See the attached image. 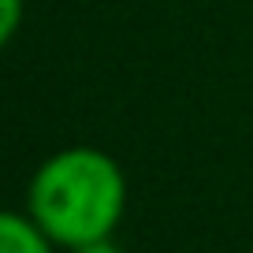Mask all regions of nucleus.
Listing matches in <instances>:
<instances>
[{
    "label": "nucleus",
    "mask_w": 253,
    "mask_h": 253,
    "mask_svg": "<svg viewBox=\"0 0 253 253\" xmlns=\"http://www.w3.org/2000/svg\"><path fill=\"white\" fill-rule=\"evenodd\" d=\"M26 212L63 250L104 242L126 212V175L116 157L71 145L41 160L26 190Z\"/></svg>",
    "instance_id": "nucleus-1"
},
{
    "label": "nucleus",
    "mask_w": 253,
    "mask_h": 253,
    "mask_svg": "<svg viewBox=\"0 0 253 253\" xmlns=\"http://www.w3.org/2000/svg\"><path fill=\"white\" fill-rule=\"evenodd\" d=\"M0 253H56V242L41 231L30 212L0 216Z\"/></svg>",
    "instance_id": "nucleus-2"
},
{
    "label": "nucleus",
    "mask_w": 253,
    "mask_h": 253,
    "mask_svg": "<svg viewBox=\"0 0 253 253\" xmlns=\"http://www.w3.org/2000/svg\"><path fill=\"white\" fill-rule=\"evenodd\" d=\"M23 23V0H0V41L8 45Z\"/></svg>",
    "instance_id": "nucleus-3"
},
{
    "label": "nucleus",
    "mask_w": 253,
    "mask_h": 253,
    "mask_svg": "<svg viewBox=\"0 0 253 253\" xmlns=\"http://www.w3.org/2000/svg\"><path fill=\"white\" fill-rule=\"evenodd\" d=\"M67 253H126V250H119L112 238H104V242H89V246H79V250H67Z\"/></svg>",
    "instance_id": "nucleus-4"
}]
</instances>
